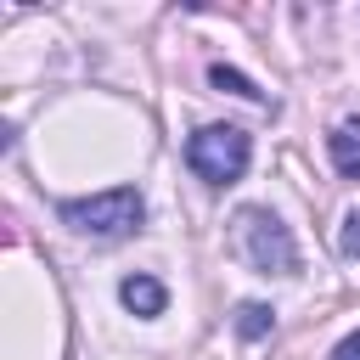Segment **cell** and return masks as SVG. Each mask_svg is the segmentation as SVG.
Returning <instances> with one entry per match:
<instances>
[{"label":"cell","mask_w":360,"mask_h":360,"mask_svg":"<svg viewBox=\"0 0 360 360\" xmlns=\"http://www.w3.org/2000/svg\"><path fill=\"white\" fill-rule=\"evenodd\" d=\"M186 163H191V174L208 180V186H236V180L248 174V163H253V141H248V129H236V124H202V129L186 141Z\"/></svg>","instance_id":"obj_3"},{"label":"cell","mask_w":360,"mask_h":360,"mask_svg":"<svg viewBox=\"0 0 360 360\" xmlns=\"http://www.w3.org/2000/svg\"><path fill=\"white\" fill-rule=\"evenodd\" d=\"M56 214H62V225L79 231V236L118 242V236H135V231H141L146 202H141L135 186H112V191H96V197H68Z\"/></svg>","instance_id":"obj_2"},{"label":"cell","mask_w":360,"mask_h":360,"mask_svg":"<svg viewBox=\"0 0 360 360\" xmlns=\"http://www.w3.org/2000/svg\"><path fill=\"white\" fill-rule=\"evenodd\" d=\"M208 84H214V90H231V96H242V101H264V90H259L248 73L225 68V62H214V68H208Z\"/></svg>","instance_id":"obj_7"},{"label":"cell","mask_w":360,"mask_h":360,"mask_svg":"<svg viewBox=\"0 0 360 360\" xmlns=\"http://www.w3.org/2000/svg\"><path fill=\"white\" fill-rule=\"evenodd\" d=\"M338 248H343L349 259H360V208H354V214L343 219V236H338Z\"/></svg>","instance_id":"obj_8"},{"label":"cell","mask_w":360,"mask_h":360,"mask_svg":"<svg viewBox=\"0 0 360 360\" xmlns=\"http://www.w3.org/2000/svg\"><path fill=\"white\" fill-rule=\"evenodd\" d=\"M231 253L253 276H298V242L270 208H236L231 219Z\"/></svg>","instance_id":"obj_1"},{"label":"cell","mask_w":360,"mask_h":360,"mask_svg":"<svg viewBox=\"0 0 360 360\" xmlns=\"http://www.w3.org/2000/svg\"><path fill=\"white\" fill-rule=\"evenodd\" d=\"M270 326H276V309L270 304H236V338L242 343H259V338H270Z\"/></svg>","instance_id":"obj_6"},{"label":"cell","mask_w":360,"mask_h":360,"mask_svg":"<svg viewBox=\"0 0 360 360\" xmlns=\"http://www.w3.org/2000/svg\"><path fill=\"white\" fill-rule=\"evenodd\" d=\"M118 298H124V309H129V315L152 321V315H163V304H169V287H163L158 276H124V281H118Z\"/></svg>","instance_id":"obj_4"},{"label":"cell","mask_w":360,"mask_h":360,"mask_svg":"<svg viewBox=\"0 0 360 360\" xmlns=\"http://www.w3.org/2000/svg\"><path fill=\"white\" fill-rule=\"evenodd\" d=\"M326 360H360V326H354V332H349V338H343V343H338Z\"/></svg>","instance_id":"obj_9"},{"label":"cell","mask_w":360,"mask_h":360,"mask_svg":"<svg viewBox=\"0 0 360 360\" xmlns=\"http://www.w3.org/2000/svg\"><path fill=\"white\" fill-rule=\"evenodd\" d=\"M326 158H332L338 174L360 180V118H349V124H338V129L326 135Z\"/></svg>","instance_id":"obj_5"}]
</instances>
